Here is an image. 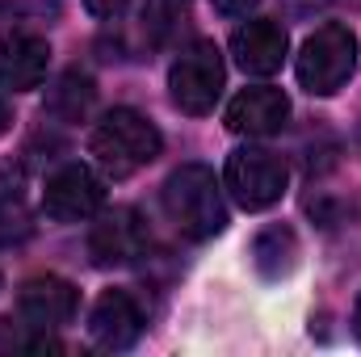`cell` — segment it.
Instances as JSON below:
<instances>
[{"instance_id": "6da1fadb", "label": "cell", "mask_w": 361, "mask_h": 357, "mask_svg": "<svg viewBox=\"0 0 361 357\" xmlns=\"http://www.w3.org/2000/svg\"><path fill=\"white\" fill-rule=\"evenodd\" d=\"M164 139L156 131V122L139 109H109L89 135V152L92 160L101 164V173L114 181L135 177L139 169H147L156 156H160Z\"/></svg>"}, {"instance_id": "7a4b0ae2", "label": "cell", "mask_w": 361, "mask_h": 357, "mask_svg": "<svg viewBox=\"0 0 361 357\" xmlns=\"http://www.w3.org/2000/svg\"><path fill=\"white\" fill-rule=\"evenodd\" d=\"M160 202L185 240H214L227 227V202H223V185L214 177V169L206 164H180L173 177L164 181Z\"/></svg>"}, {"instance_id": "3957f363", "label": "cell", "mask_w": 361, "mask_h": 357, "mask_svg": "<svg viewBox=\"0 0 361 357\" xmlns=\"http://www.w3.org/2000/svg\"><path fill=\"white\" fill-rule=\"evenodd\" d=\"M353 72H357V38L341 21L319 25L298 51V85L315 97H332L336 89H345Z\"/></svg>"}, {"instance_id": "277c9868", "label": "cell", "mask_w": 361, "mask_h": 357, "mask_svg": "<svg viewBox=\"0 0 361 357\" xmlns=\"http://www.w3.org/2000/svg\"><path fill=\"white\" fill-rule=\"evenodd\" d=\"M223 85H227L223 51L210 38H193L189 47H180V55L169 68V92L180 114H193V118L210 114L214 101L223 97Z\"/></svg>"}, {"instance_id": "5b68a950", "label": "cell", "mask_w": 361, "mask_h": 357, "mask_svg": "<svg viewBox=\"0 0 361 357\" xmlns=\"http://www.w3.org/2000/svg\"><path fill=\"white\" fill-rule=\"evenodd\" d=\"M223 185L231 189V198L244 210H269V206L281 202V193L290 185V169L269 147H235L227 156Z\"/></svg>"}, {"instance_id": "8992f818", "label": "cell", "mask_w": 361, "mask_h": 357, "mask_svg": "<svg viewBox=\"0 0 361 357\" xmlns=\"http://www.w3.org/2000/svg\"><path fill=\"white\" fill-rule=\"evenodd\" d=\"M42 210L55 223H85L105 210V185L89 164H63L42 185Z\"/></svg>"}, {"instance_id": "52a82bcc", "label": "cell", "mask_w": 361, "mask_h": 357, "mask_svg": "<svg viewBox=\"0 0 361 357\" xmlns=\"http://www.w3.org/2000/svg\"><path fill=\"white\" fill-rule=\"evenodd\" d=\"M143 248H147V223L139 219V210L130 206L97 210V223L89 231V257L97 265H130L135 257H143Z\"/></svg>"}, {"instance_id": "ba28073f", "label": "cell", "mask_w": 361, "mask_h": 357, "mask_svg": "<svg viewBox=\"0 0 361 357\" xmlns=\"http://www.w3.org/2000/svg\"><path fill=\"white\" fill-rule=\"evenodd\" d=\"M143 324H147V320H143V307L135 303L130 290H105L89 311L92 341H97L101 349H109V353L135 349L139 337H143Z\"/></svg>"}, {"instance_id": "9c48e42d", "label": "cell", "mask_w": 361, "mask_h": 357, "mask_svg": "<svg viewBox=\"0 0 361 357\" xmlns=\"http://www.w3.org/2000/svg\"><path fill=\"white\" fill-rule=\"evenodd\" d=\"M80 307V294L68 277H55V273H42V277H30L17 294V311L30 328L47 332V328H59L76 315Z\"/></svg>"}, {"instance_id": "30bf717a", "label": "cell", "mask_w": 361, "mask_h": 357, "mask_svg": "<svg viewBox=\"0 0 361 357\" xmlns=\"http://www.w3.org/2000/svg\"><path fill=\"white\" fill-rule=\"evenodd\" d=\"M290 118V97L269 85H252V89L235 92V101L227 105V131L248 135V139H265L277 135Z\"/></svg>"}, {"instance_id": "8fae6325", "label": "cell", "mask_w": 361, "mask_h": 357, "mask_svg": "<svg viewBox=\"0 0 361 357\" xmlns=\"http://www.w3.org/2000/svg\"><path fill=\"white\" fill-rule=\"evenodd\" d=\"M47 68H51L47 38L25 34V30H13V34L0 38V89L8 92L38 89L47 80Z\"/></svg>"}, {"instance_id": "7c38bea8", "label": "cell", "mask_w": 361, "mask_h": 357, "mask_svg": "<svg viewBox=\"0 0 361 357\" xmlns=\"http://www.w3.org/2000/svg\"><path fill=\"white\" fill-rule=\"evenodd\" d=\"M286 51H290V38H286V30L277 21H269V17L244 21L231 34V55H235V63L248 76H273V72H281Z\"/></svg>"}, {"instance_id": "4fadbf2b", "label": "cell", "mask_w": 361, "mask_h": 357, "mask_svg": "<svg viewBox=\"0 0 361 357\" xmlns=\"http://www.w3.org/2000/svg\"><path fill=\"white\" fill-rule=\"evenodd\" d=\"M34 236V210L25 198V164H0V248H17Z\"/></svg>"}, {"instance_id": "5bb4252c", "label": "cell", "mask_w": 361, "mask_h": 357, "mask_svg": "<svg viewBox=\"0 0 361 357\" xmlns=\"http://www.w3.org/2000/svg\"><path fill=\"white\" fill-rule=\"evenodd\" d=\"M252 265H257V273H261L265 282L290 277V273L298 269V236H294V227H286V223L265 227V231L252 240Z\"/></svg>"}, {"instance_id": "9a60e30c", "label": "cell", "mask_w": 361, "mask_h": 357, "mask_svg": "<svg viewBox=\"0 0 361 357\" xmlns=\"http://www.w3.org/2000/svg\"><path fill=\"white\" fill-rule=\"evenodd\" d=\"M92 97H97L92 76H85L80 68H72V72H63L59 85L51 89V97H47V114L59 118V122H80V118L92 109Z\"/></svg>"}, {"instance_id": "2e32d148", "label": "cell", "mask_w": 361, "mask_h": 357, "mask_svg": "<svg viewBox=\"0 0 361 357\" xmlns=\"http://www.w3.org/2000/svg\"><path fill=\"white\" fill-rule=\"evenodd\" d=\"M189 17V0H147L143 4V34L152 47H164Z\"/></svg>"}, {"instance_id": "e0dca14e", "label": "cell", "mask_w": 361, "mask_h": 357, "mask_svg": "<svg viewBox=\"0 0 361 357\" xmlns=\"http://www.w3.org/2000/svg\"><path fill=\"white\" fill-rule=\"evenodd\" d=\"M55 8H59V0H0V13H25V17H42Z\"/></svg>"}, {"instance_id": "ac0fdd59", "label": "cell", "mask_w": 361, "mask_h": 357, "mask_svg": "<svg viewBox=\"0 0 361 357\" xmlns=\"http://www.w3.org/2000/svg\"><path fill=\"white\" fill-rule=\"evenodd\" d=\"M210 4H214L223 17H248V13H252L261 0H210Z\"/></svg>"}, {"instance_id": "d6986e66", "label": "cell", "mask_w": 361, "mask_h": 357, "mask_svg": "<svg viewBox=\"0 0 361 357\" xmlns=\"http://www.w3.org/2000/svg\"><path fill=\"white\" fill-rule=\"evenodd\" d=\"M85 4H89L92 17H118V13H122L130 0H85Z\"/></svg>"}, {"instance_id": "ffe728a7", "label": "cell", "mask_w": 361, "mask_h": 357, "mask_svg": "<svg viewBox=\"0 0 361 357\" xmlns=\"http://www.w3.org/2000/svg\"><path fill=\"white\" fill-rule=\"evenodd\" d=\"M332 0H286V8L290 13H298V17H311V13H319V8H328Z\"/></svg>"}, {"instance_id": "44dd1931", "label": "cell", "mask_w": 361, "mask_h": 357, "mask_svg": "<svg viewBox=\"0 0 361 357\" xmlns=\"http://www.w3.org/2000/svg\"><path fill=\"white\" fill-rule=\"evenodd\" d=\"M353 332H357V341H361V298H357V307H353Z\"/></svg>"}, {"instance_id": "7402d4cb", "label": "cell", "mask_w": 361, "mask_h": 357, "mask_svg": "<svg viewBox=\"0 0 361 357\" xmlns=\"http://www.w3.org/2000/svg\"><path fill=\"white\" fill-rule=\"evenodd\" d=\"M0 290H4V277H0Z\"/></svg>"}]
</instances>
